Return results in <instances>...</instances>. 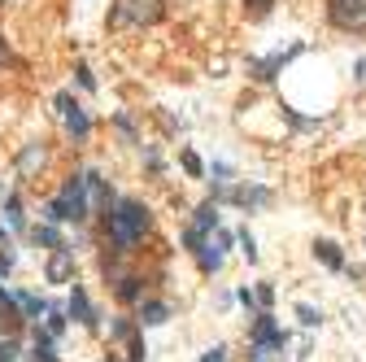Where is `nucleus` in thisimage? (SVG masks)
<instances>
[{"label": "nucleus", "instance_id": "nucleus-12", "mask_svg": "<svg viewBox=\"0 0 366 362\" xmlns=\"http://www.w3.org/2000/svg\"><path fill=\"white\" fill-rule=\"evenodd\" d=\"M196 258H201V267H205V271H218V267H223V240L201 244V249H196Z\"/></svg>", "mask_w": 366, "mask_h": 362}, {"label": "nucleus", "instance_id": "nucleus-2", "mask_svg": "<svg viewBox=\"0 0 366 362\" xmlns=\"http://www.w3.org/2000/svg\"><path fill=\"white\" fill-rule=\"evenodd\" d=\"M88 175H70V179H65V184H61V192H57V201H48L44 205V219L48 223H83V219H88Z\"/></svg>", "mask_w": 366, "mask_h": 362}, {"label": "nucleus", "instance_id": "nucleus-17", "mask_svg": "<svg viewBox=\"0 0 366 362\" xmlns=\"http://www.w3.org/2000/svg\"><path fill=\"white\" fill-rule=\"evenodd\" d=\"M22 310H26V319H40L48 306H44L40 297H35V292H22Z\"/></svg>", "mask_w": 366, "mask_h": 362}, {"label": "nucleus", "instance_id": "nucleus-16", "mask_svg": "<svg viewBox=\"0 0 366 362\" xmlns=\"http://www.w3.org/2000/svg\"><path fill=\"white\" fill-rule=\"evenodd\" d=\"M179 162H183V171H188L192 179H201V175H205V166H201V157H196L192 149H183V153H179Z\"/></svg>", "mask_w": 366, "mask_h": 362}, {"label": "nucleus", "instance_id": "nucleus-13", "mask_svg": "<svg viewBox=\"0 0 366 362\" xmlns=\"http://www.w3.org/2000/svg\"><path fill=\"white\" fill-rule=\"evenodd\" d=\"M192 227H196V232H214V227H218V210H214V201H205L201 210H196V219H192Z\"/></svg>", "mask_w": 366, "mask_h": 362}, {"label": "nucleus", "instance_id": "nucleus-6", "mask_svg": "<svg viewBox=\"0 0 366 362\" xmlns=\"http://www.w3.org/2000/svg\"><path fill=\"white\" fill-rule=\"evenodd\" d=\"M248 336H253V349H284V345H288V332L275 327V319L266 315V310L253 319V332H248Z\"/></svg>", "mask_w": 366, "mask_h": 362}, {"label": "nucleus", "instance_id": "nucleus-14", "mask_svg": "<svg viewBox=\"0 0 366 362\" xmlns=\"http://www.w3.org/2000/svg\"><path fill=\"white\" fill-rule=\"evenodd\" d=\"M88 188H92V201H96V205H105V210L113 205V192L105 188V179L96 175V171H88Z\"/></svg>", "mask_w": 366, "mask_h": 362}, {"label": "nucleus", "instance_id": "nucleus-15", "mask_svg": "<svg viewBox=\"0 0 366 362\" xmlns=\"http://www.w3.org/2000/svg\"><path fill=\"white\" fill-rule=\"evenodd\" d=\"M113 292H118V301H140V279L127 275V279H118V288H113Z\"/></svg>", "mask_w": 366, "mask_h": 362}, {"label": "nucleus", "instance_id": "nucleus-27", "mask_svg": "<svg viewBox=\"0 0 366 362\" xmlns=\"http://www.w3.org/2000/svg\"><path fill=\"white\" fill-rule=\"evenodd\" d=\"M13 57H9V48H5V40H0V65H9Z\"/></svg>", "mask_w": 366, "mask_h": 362}, {"label": "nucleus", "instance_id": "nucleus-20", "mask_svg": "<svg viewBox=\"0 0 366 362\" xmlns=\"http://www.w3.org/2000/svg\"><path fill=\"white\" fill-rule=\"evenodd\" d=\"M48 332H53V336H61V332H65V315H61L57 306L48 310Z\"/></svg>", "mask_w": 366, "mask_h": 362}, {"label": "nucleus", "instance_id": "nucleus-11", "mask_svg": "<svg viewBox=\"0 0 366 362\" xmlns=\"http://www.w3.org/2000/svg\"><path fill=\"white\" fill-rule=\"evenodd\" d=\"M31 240H35V244H44V249H61V232H57V227L53 223H40V227H31Z\"/></svg>", "mask_w": 366, "mask_h": 362}, {"label": "nucleus", "instance_id": "nucleus-18", "mask_svg": "<svg viewBox=\"0 0 366 362\" xmlns=\"http://www.w3.org/2000/svg\"><path fill=\"white\" fill-rule=\"evenodd\" d=\"M5 214H9L13 227H22V201H18V196H5Z\"/></svg>", "mask_w": 366, "mask_h": 362}, {"label": "nucleus", "instance_id": "nucleus-26", "mask_svg": "<svg viewBox=\"0 0 366 362\" xmlns=\"http://www.w3.org/2000/svg\"><path fill=\"white\" fill-rule=\"evenodd\" d=\"M271 5H275V0H253V13L262 18V13H271Z\"/></svg>", "mask_w": 366, "mask_h": 362}, {"label": "nucleus", "instance_id": "nucleus-7", "mask_svg": "<svg viewBox=\"0 0 366 362\" xmlns=\"http://www.w3.org/2000/svg\"><path fill=\"white\" fill-rule=\"evenodd\" d=\"M48 284H70L74 279V253H70V244H61V249H53V258H48Z\"/></svg>", "mask_w": 366, "mask_h": 362}, {"label": "nucleus", "instance_id": "nucleus-19", "mask_svg": "<svg viewBox=\"0 0 366 362\" xmlns=\"http://www.w3.org/2000/svg\"><path fill=\"white\" fill-rule=\"evenodd\" d=\"M296 319H301L305 327H319V323H323V315H319L314 306H296Z\"/></svg>", "mask_w": 366, "mask_h": 362}, {"label": "nucleus", "instance_id": "nucleus-22", "mask_svg": "<svg viewBox=\"0 0 366 362\" xmlns=\"http://www.w3.org/2000/svg\"><path fill=\"white\" fill-rule=\"evenodd\" d=\"M253 292H257V306H271V301H275V288H271V284H257Z\"/></svg>", "mask_w": 366, "mask_h": 362}, {"label": "nucleus", "instance_id": "nucleus-3", "mask_svg": "<svg viewBox=\"0 0 366 362\" xmlns=\"http://www.w3.org/2000/svg\"><path fill=\"white\" fill-rule=\"evenodd\" d=\"M109 18L113 26H153L161 18V0H118Z\"/></svg>", "mask_w": 366, "mask_h": 362}, {"label": "nucleus", "instance_id": "nucleus-10", "mask_svg": "<svg viewBox=\"0 0 366 362\" xmlns=\"http://www.w3.org/2000/svg\"><path fill=\"white\" fill-rule=\"evenodd\" d=\"M166 319H170V306H166V301H144V306H140V323H144V327H157V323H166Z\"/></svg>", "mask_w": 366, "mask_h": 362}, {"label": "nucleus", "instance_id": "nucleus-23", "mask_svg": "<svg viewBox=\"0 0 366 362\" xmlns=\"http://www.w3.org/2000/svg\"><path fill=\"white\" fill-rule=\"evenodd\" d=\"M13 358H18V345H13V340H0V362H13Z\"/></svg>", "mask_w": 366, "mask_h": 362}, {"label": "nucleus", "instance_id": "nucleus-4", "mask_svg": "<svg viewBox=\"0 0 366 362\" xmlns=\"http://www.w3.org/2000/svg\"><path fill=\"white\" fill-rule=\"evenodd\" d=\"M327 18L340 31H366V0H327Z\"/></svg>", "mask_w": 366, "mask_h": 362}, {"label": "nucleus", "instance_id": "nucleus-5", "mask_svg": "<svg viewBox=\"0 0 366 362\" xmlns=\"http://www.w3.org/2000/svg\"><path fill=\"white\" fill-rule=\"evenodd\" d=\"M57 113H61V123H65V131H70L74 140H88V131H92V118L83 113V105L74 101L70 92H61V96H57Z\"/></svg>", "mask_w": 366, "mask_h": 362}, {"label": "nucleus", "instance_id": "nucleus-21", "mask_svg": "<svg viewBox=\"0 0 366 362\" xmlns=\"http://www.w3.org/2000/svg\"><path fill=\"white\" fill-rule=\"evenodd\" d=\"M240 249H244V258H248V262H257V240L248 236V232H240Z\"/></svg>", "mask_w": 366, "mask_h": 362}, {"label": "nucleus", "instance_id": "nucleus-24", "mask_svg": "<svg viewBox=\"0 0 366 362\" xmlns=\"http://www.w3.org/2000/svg\"><path fill=\"white\" fill-rule=\"evenodd\" d=\"M74 74H79V84H83V88H88V92L96 88V79H92V70H88V65H79V70H74Z\"/></svg>", "mask_w": 366, "mask_h": 362}, {"label": "nucleus", "instance_id": "nucleus-1", "mask_svg": "<svg viewBox=\"0 0 366 362\" xmlns=\"http://www.w3.org/2000/svg\"><path fill=\"white\" fill-rule=\"evenodd\" d=\"M105 232H109V244L118 253H131L140 244V236L148 232V210L140 201H118L109 210V227H105Z\"/></svg>", "mask_w": 366, "mask_h": 362}, {"label": "nucleus", "instance_id": "nucleus-8", "mask_svg": "<svg viewBox=\"0 0 366 362\" xmlns=\"http://www.w3.org/2000/svg\"><path fill=\"white\" fill-rule=\"evenodd\" d=\"M70 319H79L83 327H96V310H92V301H88V292H83L79 284L70 288Z\"/></svg>", "mask_w": 366, "mask_h": 362}, {"label": "nucleus", "instance_id": "nucleus-28", "mask_svg": "<svg viewBox=\"0 0 366 362\" xmlns=\"http://www.w3.org/2000/svg\"><path fill=\"white\" fill-rule=\"evenodd\" d=\"M0 244H5V227H0Z\"/></svg>", "mask_w": 366, "mask_h": 362}, {"label": "nucleus", "instance_id": "nucleus-25", "mask_svg": "<svg viewBox=\"0 0 366 362\" xmlns=\"http://www.w3.org/2000/svg\"><path fill=\"white\" fill-rule=\"evenodd\" d=\"M201 362H227V349H223V345H218V349H209Z\"/></svg>", "mask_w": 366, "mask_h": 362}, {"label": "nucleus", "instance_id": "nucleus-9", "mask_svg": "<svg viewBox=\"0 0 366 362\" xmlns=\"http://www.w3.org/2000/svg\"><path fill=\"white\" fill-rule=\"evenodd\" d=\"M314 258H319L323 267H331V271H344V253H340V244H331V240L314 244Z\"/></svg>", "mask_w": 366, "mask_h": 362}]
</instances>
